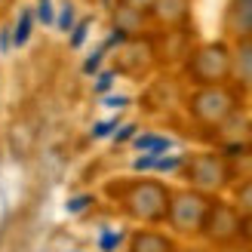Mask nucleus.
I'll return each mask as SVG.
<instances>
[{
    "label": "nucleus",
    "mask_w": 252,
    "mask_h": 252,
    "mask_svg": "<svg viewBox=\"0 0 252 252\" xmlns=\"http://www.w3.org/2000/svg\"><path fill=\"white\" fill-rule=\"evenodd\" d=\"M169 191L160 182H138L126 194V212L138 221H163L169 216Z\"/></svg>",
    "instance_id": "obj_1"
},
{
    "label": "nucleus",
    "mask_w": 252,
    "mask_h": 252,
    "mask_svg": "<svg viewBox=\"0 0 252 252\" xmlns=\"http://www.w3.org/2000/svg\"><path fill=\"white\" fill-rule=\"evenodd\" d=\"M209 212V200L200 191H185L169 200V224L182 234H197L203 228V219Z\"/></svg>",
    "instance_id": "obj_2"
},
{
    "label": "nucleus",
    "mask_w": 252,
    "mask_h": 252,
    "mask_svg": "<svg viewBox=\"0 0 252 252\" xmlns=\"http://www.w3.org/2000/svg\"><path fill=\"white\" fill-rule=\"evenodd\" d=\"M203 231L212 243H234L237 237H243V219L240 209H234L228 203H209V212L203 219Z\"/></svg>",
    "instance_id": "obj_3"
},
{
    "label": "nucleus",
    "mask_w": 252,
    "mask_h": 252,
    "mask_svg": "<svg viewBox=\"0 0 252 252\" xmlns=\"http://www.w3.org/2000/svg\"><path fill=\"white\" fill-rule=\"evenodd\" d=\"M191 108H194L197 120H203V123H221L234 111V95L228 90H221V86H206V90H200L194 95Z\"/></svg>",
    "instance_id": "obj_4"
},
{
    "label": "nucleus",
    "mask_w": 252,
    "mask_h": 252,
    "mask_svg": "<svg viewBox=\"0 0 252 252\" xmlns=\"http://www.w3.org/2000/svg\"><path fill=\"white\" fill-rule=\"evenodd\" d=\"M191 71H194V77L200 83H219L228 77V71H231V56H228V49L224 46H206V49H200V53L194 56L191 62Z\"/></svg>",
    "instance_id": "obj_5"
},
{
    "label": "nucleus",
    "mask_w": 252,
    "mask_h": 252,
    "mask_svg": "<svg viewBox=\"0 0 252 252\" xmlns=\"http://www.w3.org/2000/svg\"><path fill=\"white\" fill-rule=\"evenodd\" d=\"M191 182L200 188V191H212V188H221L228 182V166H224V160L216 157V154H200L191 160Z\"/></svg>",
    "instance_id": "obj_6"
},
{
    "label": "nucleus",
    "mask_w": 252,
    "mask_h": 252,
    "mask_svg": "<svg viewBox=\"0 0 252 252\" xmlns=\"http://www.w3.org/2000/svg\"><path fill=\"white\" fill-rule=\"evenodd\" d=\"M224 25H228L231 34L243 37V40H252V0H231Z\"/></svg>",
    "instance_id": "obj_7"
},
{
    "label": "nucleus",
    "mask_w": 252,
    "mask_h": 252,
    "mask_svg": "<svg viewBox=\"0 0 252 252\" xmlns=\"http://www.w3.org/2000/svg\"><path fill=\"white\" fill-rule=\"evenodd\" d=\"M129 252H175V246H172L169 237H163V234L142 231V234H135V237H132Z\"/></svg>",
    "instance_id": "obj_8"
},
{
    "label": "nucleus",
    "mask_w": 252,
    "mask_h": 252,
    "mask_svg": "<svg viewBox=\"0 0 252 252\" xmlns=\"http://www.w3.org/2000/svg\"><path fill=\"white\" fill-rule=\"evenodd\" d=\"M154 12H157L160 22L179 25L188 16V0H154Z\"/></svg>",
    "instance_id": "obj_9"
},
{
    "label": "nucleus",
    "mask_w": 252,
    "mask_h": 252,
    "mask_svg": "<svg viewBox=\"0 0 252 252\" xmlns=\"http://www.w3.org/2000/svg\"><path fill=\"white\" fill-rule=\"evenodd\" d=\"M237 71H240V77L252 86V40H246L240 46V53H237Z\"/></svg>",
    "instance_id": "obj_10"
},
{
    "label": "nucleus",
    "mask_w": 252,
    "mask_h": 252,
    "mask_svg": "<svg viewBox=\"0 0 252 252\" xmlns=\"http://www.w3.org/2000/svg\"><path fill=\"white\" fill-rule=\"evenodd\" d=\"M135 148L148 151V154H163V151L172 148V142H169V138H160V135H142V138L135 142Z\"/></svg>",
    "instance_id": "obj_11"
},
{
    "label": "nucleus",
    "mask_w": 252,
    "mask_h": 252,
    "mask_svg": "<svg viewBox=\"0 0 252 252\" xmlns=\"http://www.w3.org/2000/svg\"><path fill=\"white\" fill-rule=\"evenodd\" d=\"M237 209L246 212V216L252 219V179L240 188V194H237Z\"/></svg>",
    "instance_id": "obj_12"
},
{
    "label": "nucleus",
    "mask_w": 252,
    "mask_h": 252,
    "mask_svg": "<svg viewBox=\"0 0 252 252\" xmlns=\"http://www.w3.org/2000/svg\"><path fill=\"white\" fill-rule=\"evenodd\" d=\"M31 12H22V19H19V25H16V43L22 46V43H28V37H31Z\"/></svg>",
    "instance_id": "obj_13"
},
{
    "label": "nucleus",
    "mask_w": 252,
    "mask_h": 252,
    "mask_svg": "<svg viewBox=\"0 0 252 252\" xmlns=\"http://www.w3.org/2000/svg\"><path fill=\"white\" fill-rule=\"evenodd\" d=\"M86 34H90V22H80L77 28H74V37H71V46H80L86 40Z\"/></svg>",
    "instance_id": "obj_14"
},
{
    "label": "nucleus",
    "mask_w": 252,
    "mask_h": 252,
    "mask_svg": "<svg viewBox=\"0 0 252 252\" xmlns=\"http://www.w3.org/2000/svg\"><path fill=\"white\" fill-rule=\"evenodd\" d=\"M37 16H40L43 25H49V22H53V3H49V0H40V6H37Z\"/></svg>",
    "instance_id": "obj_15"
},
{
    "label": "nucleus",
    "mask_w": 252,
    "mask_h": 252,
    "mask_svg": "<svg viewBox=\"0 0 252 252\" xmlns=\"http://www.w3.org/2000/svg\"><path fill=\"white\" fill-rule=\"evenodd\" d=\"M114 120H111V123H95V129H93V135L95 138H105V135H111V132H114Z\"/></svg>",
    "instance_id": "obj_16"
},
{
    "label": "nucleus",
    "mask_w": 252,
    "mask_h": 252,
    "mask_svg": "<svg viewBox=\"0 0 252 252\" xmlns=\"http://www.w3.org/2000/svg\"><path fill=\"white\" fill-rule=\"evenodd\" d=\"M123 6H126V9L142 12V9H148V6H154V0H123Z\"/></svg>",
    "instance_id": "obj_17"
},
{
    "label": "nucleus",
    "mask_w": 252,
    "mask_h": 252,
    "mask_svg": "<svg viewBox=\"0 0 252 252\" xmlns=\"http://www.w3.org/2000/svg\"><path fill=\"white\" fill-rule=\"evenodd\" d=\"M102 56H105V49H98V53H93V59H90V62L83 65V71H86V74H93L98 65H102Z\"/></svg>",
    "instance_id": "obj_18"
},
{
    "label": "nucleus",
    "mask_w": 252,
    "mask_h": 252,
    "mask_svg": "<svg viewBox=\"0 0 252 252\" xmlns=\"http://www.w3.org/2000/svg\"><path fill=\"white\" fill-rule=\"evenodd\" d=\"M71 19H74V9L65 6V9H62V16H59V28H62V31H68V28H71Z\"/></svg>",
    "instance_id": "obj_19"
},
{
    "label": "nucleus",
    "mask_w": 252,
    "mask_h": 252,
    "mask_svg": "<svg viewBox=\"0 0 252 252\" xmlns=\"http://www.w3.org/2000/svg\"><path fill=\"white\" fill-rule=\"evenodd\" d=\"M111 83H114V74H111V71H105L102 77H98V83H95V90H98V93H105V90H111Z\"/></svg>",
    "instance_id": "obj_20"
},
{
    "label": "nucleus",
    "mask_w": 252,
    "mask_h": 252,
    "mask_svg": "<svg viewBox=\"0 0 252 252\" xmlns=\"http://www.w3.org/2000/svg\"><path fill=\"white\" fill-rule=\"evenodd\" d=\"M120 240H123L120 234H105V237H102V249H105V252H108V249H114Z\"/></svg>",
    "instance_id": "obj_21"
},
{
    "label": "nucleus",
    "mask_w": 252,
    "mask_h": 252,
    "mask_svg": "<svg viewBox=\"0 0 252 252\" xmlns=\"http://www.w3.org/2000/svg\"><path fill=\"white\" fill-rule=\"evenodd\" d=\"M83 206H90V197H74L71 203H68V209H71V212H80Z\"/></svg>",
    "instance_id": "obj_22"
},
{
    "label": "nucleus",
    "mask_w": 252,
    "mask_h": 252,
    "mask_svg": "<svg viewBox=\"0 0 252 252\" xmlns=\"http://www.w3.org/2000/svg\"><path fill=\"white\" fill-rule=\"evenodd\" d=\"M105 105H108V108H126V105H129V98H126V95H114V98H111V95H108Z\"/></svg>",
    "instance_id": "obj_23"
},
{
    "label": "nucleus",
    "mask_w": 252,
    "mask_h": 252,
    "mask_svg": "<svg viewBox=\"0 0 252 252\" xmlns=\"http://www.w3.org/2000/svg\"><path fill=\"white\" fill-rule=\"evenodd\" d=\"M9 43H12V37H9V31H3V34H0V53H6Z\"/></svg>",
    "instance_id": "obj_24"
},
{
    "label": "nucleus",
    "mask_w": 252,
    "mask_h": 252,
    "mask_svg": "<svg viewBox=\"0 0 252 252\" xmlns=\"http://www.w3.org/2000/svg\"><path fill=\"white\" fill-rule=\"evenodd\" d=\"M135 132V126H123V132H117V142H123V138H129Z\"/></svg>",
    "instance_id": "obj_25"
},
{
    "label": "nucleus",
    "mask_w": 252,
    "mask_h": 252,
    "mask_svg": "<svg viewBox=\"0 0 252 252\" xmlns=\"http://www.w3.org/2000/svg\"><path fill=\"white\" fill-rule=\"evenodd\" d=\"M243 234H246L249 240H252V219H249V221H243Z\"/></svg>",
    "instance_id": "obj_26"
},
{
    "label": "nucleus",
    "mask_w": 252,
    "mask_h": 252,
    "mask_svg": "<svg viewBox=\"0 0 252 252\" xmlns=\"http://www.w3.org/2000/svg\"><path fill=\"white\" fill-rule=\"evenodd\" d=\"M0 3H9V0H0Z\"/></svg>",
    "instance_id": "obj_27"
}]
</instances>
